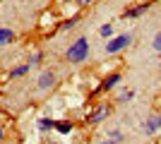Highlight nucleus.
I'll return each mask as SVG.
<instances>
[{
    "label": "nucleus",
    "instance_id": "nucleus-1",
    "mask_svg": "<svg viewBox=\"0 0 161 144\" xmlns=\"http://www.w3.org/2000/svg\"><path fill=\"white\" fill-rule=\"evenodd\" d=\"M89 55V41L87 39H77L72 46L67 48V60L70 62H84Z\"/></svg>",
    "mask_w": 161,
    "mask_h": 144
},
{
    "label": "nucleus",
    "instance_id": "nucleus-2",
    "mask_svg": "<svg viewBox=\"0 0 161 144\" xmlns=\"http://www.w3.org/2000/svg\"><path fill=\"white\" fill-rule=\"evenodd\" d=\"M132 41L130 39V34H120V36H113L111 41L106 43V53L108 55H113V53H118V51H123V48H128V43Z\"/></svg>",
    "mask_w": 161,
    "mask_h": 144
},
{
    "label": "nucleus",
    "instance_id": "nucleus-3",
    "mask_svg": "<svg viewBox=\"0 0 161 144\" xmlns=\"http://www.w3.org/2000/svg\"><path fill=\"white\" fill-rule=\"evenodd\" d=\"M108 115H111V108H108V106H96L94 110H89L87 123H101V120H106Z\"/></svg>",
    "mask_w": 161,
    "mask_h": 144
},
{
    "label": "nucleus",
    "instance_id": "nucleus-4",
    "mask_svg": "<svg viewBox=\"0 0 161 144\" xmlns=\"http://www.w3.org/2000/svg\"><path fill=\"white\" fill-rule=\"evenodd\" d=\"M53 84H55V75L53 72H41L39 75V84H36L39 89H51Z\"/></svg>",
    "mask_w": 161,
    "mask_h": 144
},
{
    "label": "nucleus",
    "instance_id": "nucleus-5",
    "mask_svg": "<svg viewBox=\"0 0 161 144\" xmlns=\"http://www.w3.org/2000/svg\"><path fill=\"white\" fill-rule=\"evenodd\" d=\"M159 127H161V115H152L147 123H144V132H147V135H154Z\"/></svg>",
    "mask_w": 161,
    "mask_h": 144
},
{
    "label": "nucleus",
    "instance_id": "nucleus-6",
    "mask_svg": "<svg viewBox=\"0 0 161 144\" xmlns=\"http://www.w3.org/2000/svg\"><path fill=\"white\" fill-rule=\"evenodd\" d=\"M118 82H120V75H111V77H106V79H103V84H101V89H113V87H115V84H118Z\"/></svg>",
    "mask_w": 161,
    "mask_h": 144
},
{
    "label": "nucleus",
    "instance_id": "nucleus-7",
    "mask_svg": "<svg viewBox=\"0 0 161 144\" xmlns=\"http://www.w3.org/2000/svg\"><path fill=\"white\" fill-rule=\"evenodd\" d=\"M14 39L12 29H0V46H5V43H10Z\"/></svg>",
    "mask_w": 161,
    "mask_h": 144
},
{
    "label": "nucleus",
    "instance_id": "nucleus-8",
    "mask_svg": "<svg viewBox=\"0 0 161 144\" xmlns=\"http://www.w3.org/2000/svg\"><path fill=\"white\" fill-rule=\"evenodd\" d=\"M149 10V5H140V7H132V10H128L125 12V17H140V14H144Z\"/></svg>",
    "mask_w": 161,
    "mask_h": 144
},
{
    "label": "nucleus",
    "instance_id": "nucleus-9",
    "mask_svg": "<svg viewBox=\"0 0 161 144\" xmlns=\"http://www.w3.org/2000/svg\"><path fill=\"white\" fill-rule=\"evenodd\" d=\"M39 130H53L55 127V120H48V118H39Z\"/></svg>",
    "mask_w": 161,
    "mask_h": 144
},
{
    "label": "nucleus",
    "instance_id": "nucleus-10",
    "mask_svg": "<svg viewBox=\"0 0 161 144\" xmlns=\"http://www.w3.org/2000/svg\"><path fill=\"white\" fill-rule=\"evenodd\" d=\"M29 67H31L29 62H27V65H19V67H14L12 72H10V77H22V75H27V72H29Z\"/></svg>",
    "mask_w": 161,
    "mask_h": 144
},
{
    "label": "nucleus",
    "instance_id": "nucleus-11",
    "mask_svg": "<svg viewBox=\"0 0 161 144\" xmlns=\"http://www.w3.org/2000/svg\"><path fill=\"white\" fill-rule=\"evenodd\" d=\"M55 130L60 135H67V132H72V123H55Z\"/></svg>",
    "mask_w": 161,
    "mask_h": 144
},
{
    "label": "nucleus",
    "instance_id": "nucleus-12",
    "mask_svg": "<svg viewBox=\"0 0 161 144\" xmlns=\"http://www.w3.org/2000/svg\"><path fill=\"white\" fill-rule=\"evenodd\" d=\"M99 34H101V36H106V39H111V36H113V27H111V24H103Z\"/></svg>",
    "mask_w": 161,
    "mask_h": 144
},
{
    "label": "nucleus",
    "instance_id": "nucleus-13",
    "mask_svg": "<svg viewBox=\"0 0 161 144\" xmlns=\"http://www.w3.org/2000/svg\"><path fill=\"white\" fill-rule=\"evenodd\" d=\"M152 48H154V51H161V31L154 36V41H152Z\"/></svg>",
    "mask_w": 161,
    "mask_h": 144
},
{
    "label": "nucleus",
    "instance_id": "nucleus-14",
    "mask_svg": "<svg viewBox=\"0 0 161 144\" xmlns=\"http://www.w3.org/2000/svg\"><path fill=\"white\" fill-rule=\"evenodd\" d=\"M132 91H123V94H120V99H118V101H123V103H125V101H130V99H132Z\"/></svg>",
    "mask_w": 161,
    "mask_h": 144
},
{
    "label": "nucleus",
    "instance_id": "nucleus-15",
    "mask_svg": "<svg viewBox=\"0 0 161 144\" xmlns=\"http://www.w3.org/2000/svg\"><path fill=\"white\" fill-rule=\"evenodd\" d=\"M108 137L113 139V142H118V139H123V135H120L118 130H111V132H108Z\"/></svg>",
    "mask_w": 161,
    "mask_h": 144
},
{
    "label": "nucleus",
    "instance_id": "nucleus-16",
    "mask_svg": "<svg viewBox=\"0 0 161 144\" xmlns=\"http://www.w3.org/2000/svg\"><path fill=\"white\" fill-rule=\"evenodd\" d=\"M75 24H77V17H72V19H67V22H63V29H72Z\"/></svg>",
    "mask_w": 161,
    "mask_h": 144
},
{
    "label": "nucleus",
    "instance_id": "nucleus-17",
    "mask_svg": "<svg viewBox=\"0 0 161 144\" xmlns=\"http://www.w3.org/2000/svg\"><path fill=\"white\" fill-rule=\"evenodd\" d=\"M75 3H77V5H89L92 0H75Z\"/></svg>",
    "mask_w": 161,
    "mask_h": 144
},
{
    "label": "nucleus",
    "instance_id": "nucleus-18",
    "mask_svg": "<svg viewBox=\"0 0 161 144\" xmlns=\"http://www.w3.org/2000/svg\"><path fill=\"white\" fill-rule=\"evenodd\" d=\"M101 144H118V142H113V139H106V142H101Z\"/></svg>",
    "mask_w": 161,
    "mask_h": 144
},
{
    "label": "nucleus",
    "instance_id": "nucleus-19",
    "mask_svg": "<svg viewBox=\"0 0 161 144\" xmlns=\"http://www.w3.org/2000/svg\"><path fill=\"white\" fill-rule=\"evenodd\" d=\"M0 139H3V130H0Z\"/></svg>",
    "mask_w": 161,
    "mask_h": 144
}]
</instances>
